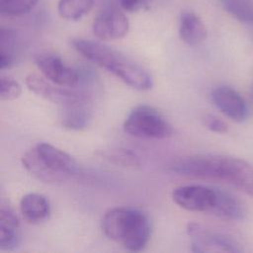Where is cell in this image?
<instances>
[{
	"instance_id": "obj_1",
	"label": "cell",
	"mask_w": 253,
	"mask_h": 253,
	"mask_svg": "<svg viewBox=\"0 0 253 253\" xmlns=\"http://www.w3.org/2000/svg\"><path fill=\"white\" fill-rule=\"evenodd\" d=\"M171 171L201 180L227 183L253 196V166L243 159L218 154H201L175 161Z\"/></svg>"
},
{
	"instance_id": "obj_2",
	"label": "cell",
	"mask_w": 253,
	"mask_h": 253,
	"mask_svg": "<svg viewBox=\"0 0 253 253\" xmlns=\"http://www.w3.org/2000/svg\"><path fill=\"white\" fill-rule=\"evenodd\" d=\"M71 44L85 58L114 74L131 88L139 91L152 88L153 79L146 69L110 46L84 39H74Z\"/></svg>"
},
{
	"instance_id": "obj_3",
	"label": "cell",
	"mask_w": 253,
	"mask_h": 253,
	"mask_svg": "<svg viewBox=\"0 0 253 253\" xmlns=\"http://www.w3.org/2000/svg\"><path fill=\"white\" fill-rule=\"evenodd\" d=\"M104 234L129 251H140L149 242L152 226L149 216L142 211L120 207L109 210L102 218Z\"/></svg>"
},
{
	"instance_id": "obj_4",
	"label": "cell",
	"mask_w": 253,
	"mask_h": 253,
	"mask_svg": "<svg viewBox=\"0 0 253 253\" xmlns=\"http://www.w3.org/2000/svg\"><path fill=\"white\" fill-rule=\"evenodd\" d=\"M22 164L33 177L49 184L64 182L79 171L71 155L47 142H39L26 151Z\"/></svg>"
},
{
	"instance_id": "obj_5",
	"label": "cell",
	"mask_w": 253,
	"mask_h": 253,
	"mask_svg": "<svg viewBox=\"0 0 253 253\" xmlns=\"http://www.w3.org/2000/svg\"><path fill=\"white\" fill-rule=\"evenodd\" d=\"M124 129L129 135L139 138L164 139L173 133L171 125L153 107L140 105L133 108L124 123Z\"/></svg>"
},
{
	"instance_id": "obj_6",
	"label": "cell",
	"mask_w": 253,
	"mask_h": 253,
	"mask_svg": "<svg viewBox=\"0 0 253 253\" xmlns=\"http://www.w3.org/2000/svg\"><path fill=\"white\" fill-rule=\"evenodd\" d=\"M187 234L193 252H234L242 251L240 244L231 236L213 230L198 222H189Z\"/></svg>"
},
{
	"instance_id": "obj_7",
	"label": "cell",
	"mask_w": 253,
	"mask_h": 253,
	"mask_svg": "<svg viewBox=\"0 0 253 253\" xmlns=\"http://www.w3.org/2000/svg\"><path fill=\"white\" fill-rule=\"evenodd\" d=\"M218 189L205 185H185L172 192V199L180 208L211 214L217 202Z\"/></svg>"
},
{
	"instance_id": "obj_8",
	"label": "cell",
	"mask_w": 253,
	"mask_h": 253,
	"mask_svg": "<svg viewBox=\"0 0 253 253\" xmlns=\"http://www.w3.org/2000/svg\"><path fill=\"white\" fill-rule=\"evenodd\" d=\"M36 65L50 82L67 88H76L80 82L78 68L73 69L52 53H41L35 58Z\"/></svg>"
},
{
	"instance_id": "obj_9",
	"label": "cell",
	"mask_w": 253,
	"mask_h": 253,
	"mask_svg": "<svg viewBox=\"0 0 253 253\" xmlns=\"http://www.w3.org/2000/svg\"><path fill=\"white\" fill-rule=\"evenodd\" d=\"M129 30L126 16L119 9L109 7L101 11L94 19L92 31L101 41H114L126 37Z\"/></svg>"
},
{
	"instance_id": "obj_10",
	"label": "cell",
	"mask_w": 253,
	"mask_h": 253,
	"mask_svg": "<svg viewBox=\"0 0 253 253\" xmlns=\"http://www.w3.org/2000/svg\"><path fill=\"white\" fill-rule=\"evenodd\" d=\"M214 106L230 120L241 123L248 117V107L243 97L229 86H218L211 94Z\"/></svg>"
},
{
	"instance_id": "obj_11",
	"label": "cell",
	"mask_w": 253,
	"mask_h": 253,
	"mask_svg": "<svg viewBox=\"0 0 253 253\" xmlns=\"http://www.w3.org/2000/svg\"><path fill=\"white\" fill-rule=\"evenodd\" d=\"M60 108V122L66 128L81 130L92 121V99H81Z\"/></svg>"
},
{
	"instance_id": "obj_12",
	"label": "cell",
	"mask_w": 253,
	"mask_h": 253,
	"mask_svg": "<svg viewBox=\"0 0 253 253\" xmlns=\"http://www.w3.org/2000/svg\"><path fill=\"white\" fill-rule=\"evenodd\" d=\"M20 244L19 218L15 211L4 204L0 210V248L15 250Z\"/></svg>"
},
{
	"instance_id": "obj_13",
	"label": "cell",
	"mask_w": 253,
	"mask_h": 253,
	"mask_svg": "<svg viewBox=\"0 0 253 253\" xmlns=\"http://www.w3.org/2000/svg\"><path fill=\"white\" fill-rule=\"evenodd\" d=\"M20 211L23 217L30 223L45 221L50 214V206L47 199L37 193L25 195L20 201Z\"/></svg>"
},
{
	"instance_id": "obj_14",
	"label": "cell",
	"mask_w": 253,
	"mask_h": 253,
	"mask_svg": "<svg viewBox=\"0 0 253 253\" xmlns=\"http://www.w3.org/2000/svg\"><path fill=\"white\" fill-rule=\"evenodd\" d=\"M247 211L244 204L232 194L218 189L217 202L211 212L212 215L228 221L244 219Z\"/></svg>"
},
{
	"instance_id": "obj_15",
	"label": "cell",
	"mask_w": 253,
	"mask_h": 253,
	"mask_svg": "<svg viewBox=\"0 0 253 253\" xmlns=\"http://www.w3.org/2000/svg\"><path fill=\"white\" fill-rule=\"evenodd\" d=\"M179 35L185 43L197 45L206 40L208 31L198 15L193 12H184L179 19Z\"/></svg>"
},
{
	"instance_id": "obj_16",
	"label": "cell",
	"mask_w": 253,
	"mask_h": 253,
	"mask_svg": "<svg viewBox=\"0 0 253 253\" xmlns=\"http://www.w3.org/2000/svg\"><path fill=\"white\" fill-rule=\"evenodd\" d=\"M16 33L9 28H1L0 31V68H10L15 62Z\"/></svg>"
},
{
	"instance_id": "obj_17",
	"label": "cell",
	"mask_w": 253,
	"mask_h": 253,
	"mask_svg": "<svg viewBox=\"0 0 253 253\" xmlns=\"http://www.w3.org/2000/svg\"><path fill=\"white\" fill-rule=\"evenodd\" d=\"M94 0H59L57 11L61 18L78 21L92 9Z\"/></svg>"
},
{
	"instance_id": "obj_18",
	"label": "cell",
	"mask_w": 253,
	"mask_h": 253,
	"mask_svg": "<svg viewBox=\"0 0 253 253\" xmlns=\"http://www.w3.org/2000/svg\"><path fill=\"white\" fill-rule=\"evenodd\" d=\"M223 8L240 22L253 24V5L247 0H220Z\"/></svg>"
},
{
	"instance_id": "obj_19",
	"label": "cell",
	"mask_w": 253,
	"mask_h": 253,
	"mask_svg": "<svg viewBox=\"0 0 253 253\" xmlns=\"http://www.w3.org/2000/svg\"><path fill=\"white\" fill-rule=\"evenodd\" d=\"M39 0H0V12L5 16H22L35 8Z\"/></svg>"
},
{
	"instance_id": "obj_20",
	"label": "cell",
	"mask_w": 253,
	"mask_h": 253,
	"mask_svg": "<svg viewBox=\"0 0 253 253\" xmlns=\"http://www.w3.org/2000/svg\"><path fill=\"white\" fill-rule=\"evenodd\" d=\"M104 156L109 161L124 167H138L140 162L138 157L127 149H112L104 153Z\"/></svg>"
},
{
	"instance_id": "obj_21",
	"label": "cell",
	"mask_w": 253,
	"mask_h": 253,
	"mask_svg": "<svg viewBox=\"0 0 253 253\" xmlns=\"http://www.w3.org/2000/svg\"><path fill=\"white\" fill-rule=\"evenodd\" d=\"M22 93V87L18 81L10 76L2 75L0 78V98L3 101H12Z\"/></svg>"
},
{
	"instance_id": "obj_22",
	"label": "cell",
	"mask_w": 253,
	"mask_h": 253,
	"mask_svg": "<svg viewBox=\"0 0 253 253\" xmlns=\"http://www.w3.org/2000/svg\"><path fill=\"white\" fill-rule=\"evenodd\" d=\"M204 125L208 129H210L212 132L215 133H226L228 131V126L227 124L222 121L221 119L217 118L213 115H207L204 118Z\"/></svg>"
},
{
	"instance_id": "obj_23",
	"label": "cell",
	"mask_w": 253,
	"mask_h": 253,
	"mask_svg": "<svg viewBox=\"0 0 253 253\" xmlns=\"http://www.w3.org/2000/svg\"><path fill=\"white\" fill-rule=\"evenodd\" d=\"M123 10L126 12H137L148 7L150 0H118Z\"/></svg>"
}]
</instances>
